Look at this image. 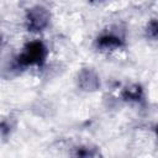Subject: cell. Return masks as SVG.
I'll return each instance as SVG.
<instances>
[{
	"instance_id": "obj_6",
	"label": "cell",
	"mask_w": 158,
	"mask_h": 158,
	"mask_svg": "<svg viewBox=\"0 0 158 158\" xmlns=\"http://www.w3.org/2000/svg\"><path fill=\"white\" fill-rule=\"evenodd\" d=\"M122 98L127 101H139L143 99V90L139 85L135 84L131 86H127L122 91Z\"/></svg>"
},
{
	"instance_id": "obj_7",
	"label": "cell",
	"mask_w": 158,
	"mask_h": 158,
	"mask_svg": "<svg viewBox=\"0 0 158 158\" xmlns=\"http://www.w3.org/2000/svg\"><path fill=\"white\" fill-rule=\"evenodd\" d=\"M144 37L149 41H158V19H151L144 27Z\"/></svg>"
},
{
	"instance_id": "obj_1",
	"label": "cell",
	"mask_w": 158,
	"mask_h": 158,
	"mask_svg": "<svg viewBox=\"0 0 158 158\" xmlns=\"http://www.w3.org/2000/svg\"><path fill=\"white\" fill-rule=\"evenodd\" d=\"M47 56H48V49L46 44L40 40H35L25 44V47L17 54L15 60L16 64L21 68H27V67L41 68L44 64Z\"/></svg>"
},
{
	"instance_id": "obj_8",
	"label": "cell",
	"mask_w": 158,
	"mask_h": 158,
	"mask_svg": "<svg viewBox=\"0 0 158 158\" xmlns=\"http://www.w3.org/2000/svg\"><path fill=\"white\" fill-rule=\"evenodd\" d=\"M157 135H158V126H157Z\"/></svg>"
},
{
	"instance_id": "obj_3",
	"label": "cell",
	"mask_w": 158,
	"mask_h": 158,
	"mask_svg": "<svg viewBox=\"0 0 158 158\" xmlns=\"http://www.w3.org/2000/svg\"><path fill=\"white\" fill-rule=\"evenodd\" d=\"M94 47L100 52H114L125 47V38L117 32L106 31L95 38Z\"/></svg>"
},
{
	"instance_id": "obj_4",
	"label": "cell",
	"mask_w": 158,
	"mask_h": 158,
	"mask_svg": "<svg viewBox=\"0 0 158 158\" xmlns=\"http://www.w3.org/2000/svg\"><path fill=\"white\" fill-rule=\"evenodd\" d=\"M77 85L80 90L86 93L96 91L100 88V77L94 68H90V67L81 68L78 72Z\"/></svg>"
},
{
	"instance_id": "obj_5",
	"label": "cell",
	"mask_w": 158,
	"mask_h": 158,
	"mask_svg": "<svg viewBox=\"0 0 158 158\" xmlns=\"http://www.w3.org/2000/svg\"><path fill=\"white\" fill-rule=\"evenodd\" d=\"M99 149L93 144H78L70 151L69 158H98Z\"/></svg>"
},
{
	"instance_id": "obj_2",
	"label": "cell",
	"mask_w": 158,
	"mask_h": 158,
	"mask_svg": "<svg viewBox=\"0 0 158 158\" xmlns=\"http://www.w3.org/2000/svg\"><path fill=\"white\" fill-rule=\"evenodd\" d=\"M51 22V12L42 5H35L26 10L25 27L30 32H42Z\"/></svg>"
}]
</instances>
